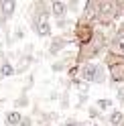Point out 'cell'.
<instances>
[{
    "mask_svg": "<svg viewBox=\"0 0 124 126\" xmlns=\"http://www.w3.org/2000/svg\"><path fill=\"white\" fill-rule=\"evenodd\" d=\"M31 27L41 39H51L53 37V25H51V8L47 2L37 0L31 6Z\"/></svg>",
    "mask_w": 124,
    "mask_h": 126,
    "instance_id": "6da1fadb",
    "label": "cell"
},
{
    "mask_svg": "<svg viewBox=\"0 0 124 126\" xmlns=\"http://www.w3.org/2000/svg\"><path fill=\"white\" fill-rule=\"evenodd\" d=\"M108 51V39L100 29H96L92 41L83 47H77V53H75V63L77 65H83V63H90V61H96L102 53Z\"/></svg>",
    "mask_w": 124,
    "mask_h": 126,
    "instance_id": "7a4b0ae2",
    "label": "cell"
},
{
    "mask_svg": "<svg viewBox=\"0 0 124 126\" xmlns=\"http://www.w3.org/2000/svg\"><path fill=\"white\" fill-rule=\"evenodd\" d=\"M77 77L83 79L88 85H102V83H106V79H108V71H106V65H104V63L90 61V63L79 65Z\"/></svg>",
    "mask_w": 124,
    "mask_h": 126,
    "instance_id": "3957f363",
    "label": "cell"
},
{
    "mask_svg": "<svg viewBox=\"0 0 124 126\" xmlns=\"http://www.w3.org/2000/svg\"><path fill=\"white\" fill-rule=\"evenodd\" d=\"M116 18H120L118 0H98V16H96V22L108 27V25H112Z\"/></svg>",
    "mask_w": 124,
    "mask_h": 126,
    "instance_id": "277c9868",
    "label": "cell"
},
{
    "mask_svg": "<svg viewBox=\"0 0 124 126\" xmlns=\"http://www.w3.org/2000/svg\"><path fill=\"white\" fill-rule=\"evenodd\" d=\"M96 33L94 22H86V20H75V31H73V43L77 47H83L92 41V37Z\"/></svg>",
    "mask_w": 124,
    "mask_h": 126,
    "instance_id": "5b68a950",
    "label": "cell"
},
{
    "mask_svg": "<svg viewBox=\"0 0 124 126\" xmlns=\"http://www.w3.org/2000/svg\"><path fill=\"white\" fill-rule=\"evenodd\" d=\"M104 65H106V71L110 75V79L118 85H124V59H116V57L106 53Z\"/></svg>",
    "mask_w": 124,
    "mask_h": 126,
    "instance_id": "8992f818",
    "label": "cell"
},
{
    "mask_svg": "<svg viewBox=\"0 0 124 126\" xmlns=\"http://www.w3.org/2000/svg\"><path fill=\"white\" fill-rule=\"evenodd\" d=\"M108 55H112L116 59H124V25L116 29L112 41H108Z\"/></svg>",
    "mask_w": 124,
    "mask_h": 126,
    "instance_id": "52a82bcc",
    "label": "cell"
},
{
    "mask_svg": "<svg viewBox=\"0 0 124 126\" xmlns=\"http://www.w3.org/2000/svg\"><path fill=\"white\" fill-rule=\"evenodd\" d=\"M73 41L65 35H53L51 41H49V47H47V55H51V57H57V55H61L69 45H71Z\"/></svg>",
    "mask_w": 124,
    "mask_h": 126,
    "instance_id": "ba28073f",
    "label": "cell"
},
{
    "mask_svg": "<svg viewBox=\"0 0 124 126\" xmlns=\"http://www.w3.org/2000/svg\"><path fill=\"white\" fill-rule=\"evenodd\" d=\"M73 65H77L75 63V53H63L61 59H55L51 63V71L53 73H67Z\"/></svg>",
    "mask_w": 124,
    "mask_h": 126,
    "instance_id": "9c48e42d",
    "label": "cell"
},
{
    "mask_svg": "<svg viewBox=\"0 0 124 126\" xmlns=\"http://www.w3.org/2000/svg\"><path fill=\"white\" fill-rule=\"evenodd\" d=\"M33 63H35V57H33V45H29L27 51L18 55L16 63H14V71H16V73H27Z\"/></svg>",
    "mask_w": 124,
    "mask_h": 126,
    "instance_id": "30bf717a",
    "label": "cell"
},
{
    "mask_svg": "<svg viewBox=\"0 0 124 126\" xmlns=\"http://www.w3.org/2000/svg\"><path fill=\"white\" fill-rule=\"evenodd\" d=\"M98 16V0H88L83 2V8L79 14V20H86V22H96Z\"/></svg>",
    "mask_w": 124,
    "mask_h": 126,
    "instance_id": "8fae6325",
    "label": "cell"
},
{
    "mask_svg": "<svg viewBox=\"0 0 124 126\" xmlns=\"http://www.w3.org/2000/svg\"><path fill=\"white\" fill-rule=\"evenodd\" d=\"M51 8V16H55V20H65L69 18V10H67V2L63 0H53L49 4Z\"/></svg>",
    "mask_w": 124,
    "mask_h": 126,
    "instance_id": "7c38bea8",
    "label": "cell"
},
{
    "mask_svg": "<svg viewBox=\"0 0 124 126\" xmlns=\"http://www.w3.org/2000/svg\"><path fill=\"white\" fill-rule=\"evenodd\" d=\"M106 126H124V112L120 108H116L110 112V116H104Z\"/></svg>",
    "mask_w": 124,
    "mask_h": 126,
    "instance_id": "4fadbf2b",
    "label": "cell"
},
{
    "mask_svg": "<svg viewBox=\"0 0 124 126\" xmlns=\"http://www.w3.org/2000/svg\"><path fill=\"white\" fill-rule=\"evenodd\" d=\"M0 10H2L4 20L8 22L16 12V0H0Z\"/></svg>",
    "mask_w": 124,
    "mask_h": 126,
    "instance_id": "5bb4252c",
    "label": "cell"
},
{
    "mask_svg": "<svg viewBox=\"0 0 124 126\" xmlns=\"http://www.w3.org/2000/svg\"><path fill=\"white\" fill-rule=\"evenodd\" d=\"M16 75V71H14V65L0 55V79H6V77H14Z\"/></svg>",
    "mask_w": 124,
    "mask_h": 126,
    "instance_id": "9a60e30c",
    "label": "cell"
},
{
    "mask_svg": "<svg viewBox=\"0 0 124 126\" xmlns=\"http://www.w3.org/2000/svg\"><path fill=\"white\" fill-rule=\"evenodd\" d=\"M69 88H73L79 96H90V88H92V85H88L83 79H79V77H75V79L69 81Z\"/></svg>",
    "mask_w": 124,
    "mask_h": 126,
    "instance_id": "2e32d148",
    "label": "cell"
},
{
    "mask_svg": "<svg viewBox=\"0 0 124 126\" xmlns=\"http://www.w3.org/2000/svg\"><path fill=\"white\" fill-rule=\"evenodd\" d=\"M20 120H22V114L18 110H8L4 114V126H18Z\"/></svg>",
    "mask_w": 124,
    "mask_h": 126,
    "instance_id": "e0dca14e",
    "label": "cell"
},
{
    "mask_svg": "<svg viewBox=\"0 0 124 126\" xmlns=\"http://www.w3.org/2000/svg\"><path fill=\"white\" fill-rule=\"evenodd\" d=\"M94 106H96V108L100 110V112H102V114H104V112H110V110L114 108V102H112L110 98H98Z\"/></svg>",
    "mask_w": 124,
    "mask_h": 126,
    "instance_id": "ac0fdd59",
    "label": "cell"
},
{
    "mask_svg": "<svg viewBox=\"0 0 124 126\" xmlns=\"http://www.w3.org/2000/svg\"><path fill=\"white\" fill-rule=\"evenodd\" d=\"M31 100L27 98V94H20V96L12 102V110H20V108H29Z\"/></svg>",
    "mask_w": 124,
    "mask_h": 126,
    "instance_id": "d6986e66",
    "label": "cell"
},
{
    "mask_svg": "<svg viewBox=\"0 0 124 126\" xmlns=\"http://www.w3.org/2000/svg\"><path fill=\"white\" fill-rule=\"evenodd\" d=\"M25 35H27V29H25V25H22V22H18V25L14 27V35H12V43H14V41H22V39H25Z\"/></svg>",
    "mask_w": 124,
    "mask_h": 126,
    "instance_id": "ffe728a7",
    "label": "cell"
},
{
    "mask_svg": "<svg viewBox=\"0 0 124 126\" xmlns=\"http://www.w3.org/2000/svg\"><path fill=\"white\" fill-rule=\"evenodd\" d=\"M88 120H90V122H94V120H104V114L100 112L96 106H90V108H88Z\"/></svg>",
    "mask_w": 124,
    "mask_h": 126,
    "instance_id": "44dd1931",
    "label": "cell"
},
{
    "mask_svg": "<svg viewBox=\"0 0 124 126\" xmlns=\"http://www.w3.org/2000/svg\"><path fill=\"white\" fill-rule=\"evenodd\" d=\"M81 8H83V4H79L77 0H69V2H67L69 14H81Z\"/></svg>",
    "mask_w": 124,
    "mask_h": 126,
    "instance_id": "7402d4cb",
    "label": "cell"
},
{
    "mask_svg": "<svg viewBox=\"0 0 124 126\" xmlns=\"http://www.w3.org/2000/svg\"><path fill=\"white\" fill-rule=\"evenodd\" d=\"M59 106H61V110H69V88H65L63 92H61V100H59Z\"/></svg>",
    "mask_w": 124,
    "mask_h": 126,
    "instance_id": "603a6c76",
    "label": "cell"
},
{
    "mask_svg": "<svg viewBox=\"0 0 124 126\" xmlns=\"http://www.w3.org/2000/svg\"><path fill=\"white\" fill-rule=\"evenodd\" d=\"M116 100L120 106H124V85H116Z\"/></svg>",
    "mask_w": 124,
    "mask_h": 126,
    "instance_id": "cb8c5ba5",
    "label": "cell"
},
{
    "mask_svg": "<svg viewBox=\"0 0 124 126\" xmlns=\"http://www.w3.org/2000/svg\"><path fill=\"white\" fill-rule=\"evenodd\" d=\"M88 98H90V96H79V94H77V102H75V108H77V110H79V108H83V106L88 104Z\"/></svg>",
    "mask_w": 124,
    "mask_h": 126,
    "instance_id": "d4e9b609",
    "label": "cell"
},
{
    "mask_svg": "<svg viewBox=\"0 0 124 126\" xmlns=\"http://www.w3.org/2000/svg\"><path fill=\"white\" fill-rule=\"evenodd\" d=\"M18 126H33V116H29V114H22V120Z\"/></svg>",
    "mask_w": 124,
    "mask_h": 126,
    "instance_id": "484cf974",
    "label": "cell"
},
{
    "mask_svg": "<svg viewBox=\"0 0 124 126\" xmlns=\"http://www.w3.org/2000/svg\"><path fill=\"white\" fill-rule=\"evenodd\" d=\"M118 12L120 16H124V2H120V0H118Z\"/></svg>",
    "mask_w": 124,
    "mask_h": 126,
    "instance_id": "4316f807",
    "label": "cell"
}]
</instances>
